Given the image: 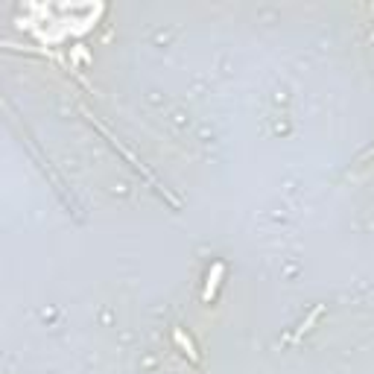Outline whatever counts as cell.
I'll use <instances>...</instances> for the list:
<instances>
[{
    "mask_svg": "<svg viewBox=\"0 0 374 374\" xmlns=\"http://www.w3.org/2000/svg\"><path fill=\"white\" fill-rule=\"evenodd\" d=\"M222 275V266H214V281H211V284H208V290H205V301H211V296H214V287H217V278Z\"/></svg>",
    "mask_w": 374,
    "mask_h": 374,
    "instance_id": "obj_1",
    "label": "cell"
}]
</instances>
